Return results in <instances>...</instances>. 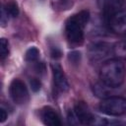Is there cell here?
<instances>
[{"label": "cell", "instance_id": "obj_1", "mask_svg": "<svg viewBox=\"0 0 126 126\" xmlns=\"http://www.w3.org/2000/svg\"><path fill=\"white\" fill-rule=\"evenodd\" d=\"M100 81L111 88L120 87L125 79V67L119 59H109L105 61L99 72Z\"/></svg>", "mask_w": 126, "mask_h": 126}, {"label": "cell", "instance_id": "obj_2", "mask_svg": "<svg viewBox=\"0 0 126 126\" xmlns=\"http://www.w3.org/2000/svg\"><path fill=\"white\" fill-rule=\"evenodd\" d=\"M90 20V13L83 10L71 16L65 25V33L67 39L73 44H81L84 41V29Z\"/></svg>", "mask_w": 126, "mask_h": 126}, {"label": "cell", "instance_id": "obj_3", "mask_svg": "<svg viewBox=\"0 0 126 126\" xmlns=\"http://www.w3.org/2000/svg\"><path fill=\"white\" fill-rule=\"evenodd\" d=\"M99 110L110 116H119L126 112V98L122 96H107L98 105Z\"/></svg>", "mask_w": 126, "mask_h": 126}, {"label": "cell", "instance_id": "obj_4", "mask_svg": "<svg viewBox=\"0 0 126 126\" xmlns=\"http://www.w3.org/2000/svg\"><path fill=\"white\" fill-rule=\"evenodd\" d=\"M9 94L16 104H25L29 100V91L26 84L20 79H13L9 86Z\"/></svg>", "mask_w": 126, "mask_h": 126}, {"label": "cell", "instance_id": "obj_5", "mask_svg": "<svg viewBox=\"0 0 126 126\" xmlns=\"http://www.w3.org/2000/svg\"><path fill=\"white\" fill-rule=\"evenodd\" d=\"M107 18V24L110 30L116 33H126V11L119 10Z\"/></svg>", "mask_w": 126, "mask_h": 126}, {"label": "cell", "instance_id": "obj_6", "mask_svg": "<svg viewBox=\"0 0 126 126\" xmlns=\"http://www.w3.org/2000/svg\"><path fill=\"white\" fill-rule=\"evenodd\" d=\"M112 52V47L109 43L106 42H97L90 46L89 56L93 61L101 60L102 58L107 57Z\"/></svg>", "mask_w": 126, "mask_h": 126}, {"label": "cell", "instance_id": "obj_7", "mask_svg": "<svg viewBox=\"0 0 126 126\" xmlns=\"http://www.w3.org/2000/svg\"><path fill=\"white\" fill-rule=\"evenodd\" d=\"M51 70L53 75V82L56 89L60 92H67L69 90V84L65 77V74L61 68V66L57 63L51 64Z\"/></svg>", "mask_w": 126, "mask_h": 126}, {"label": "cell", "instance_id": "obj_8", "mask_svg": "<svg viewBox=\"0 0 126 126\" xmlns=\"http://www.w3.org/2000/svg\"><path fill=\"white\" fill-rule=\"evenodd\" d=\"M74 113L77 116L80 124H92L94 120V115L84 101H78L75 104Z\"/></svg>", "mask_w": 126, "mask_h": 126}, {"label": "cell", "instance_id": "obj_9", "mask_svg": "<svg viewBox=\"0 0 126 126\" xmlns=\"http://www.w3.org/2000/svg\"><path fill=\"white\" fill-rule=\"evenodd\" d=\"M125 0H97V5L102 13L107 17L117 11L123 6Z\"/></svg>", "mask_w": 126, "mask_h": 126}, {"label": "cell", "instance_id": "obj_10", "mask_svg": "<svg viewBox=\"0 0 126 126\" xmlns=\"http://www.w3.org/2000/svg\"><path fill=\"white\" fill-rule=\"evenodd\" d=\"M40 117H41L42 122L47 126H59V125H61V121H60L58 114L50 106H45L41 109Z\"/></svg>", "mask_w": 126, "mask_h": 126}, {"label": "cell", "instance_id": "obj_11", "mask_svg": "<svg viewBox=\"0 0 126 126\" xmlns=\"http://www.w3.org/2000/svg\"><path fill=\"white\" fill-rule=\"evenodd\" d=\"M110 89H113V88L105 85L103 82H100V83H96L94 86V93L96 96L105 98L107 96H110L109 95L110 94Z\"/></svg>", "mask_w": 126, "mask_h": 126}, {"label": "cell", "instance_id": "obj_12", "mask_svg": "<svg viewBox=\"0 0 126 126\" xmlns=\"http://www.w3.org/2000/svg\"><path fill=\"white\" fill-rule=\"evenodd\" d=\"M5 10L8 13V15H10L11 17H17L19 15V7L18 4L15 0H9L7 1L6 5H5Z\"/></svg>", "mask_w": 126, "mask_h": 126}, {"label": "cell", "instance_id": "obj_13", "mask_svg": "<svg viewBox=\"0 0 126 126\" xmlns=\"http://www.w3.org/2000/svg\"><path fill=\"white\" fill-rule=\"evenodd\" d=\"M39 57V50L36 47H31L26 52V60L27 61H35Z\"/></svg>", "mask_w": 126, "mask_h": 126}, {"label": "cell", "instance_id": "obj_14", "mask_svg": "<svg viewBox=\"0 0 126 126\" xmlns=\"http://www.w3.org/2000/svg\"><path fill=\"white\" fill-rule=\"evenodd\" d=\"M0 52H1V60H4L9 54V42L6 38H1L0 40Z\"/></svg>", "mask_w": 126, "mask_h": 126}, {"label": "cell", "instance_id": "obj_15", "mask_svg": "<svg viewBox=\"0 0 126 126\" xmlns=\"http://www.w3.org/2000/svg\"><path fill=\"white\" fill-rule=\"evenodd\" d=\"M68 59L73 64H79L81 61V53L79 51H71L68 54Z\"/></svg>", "mask_w": 126, "mask_h": 126}, {"label": "cell", "instance_id": "obj_16", "mask_svg": "<svg viewBox=\"0 0 126 126\" xmlns=\"http://www.w3.org/2000/svg\"><path fill=\"white\" fill-rule=\"evenodd\" d=\"M30 85H31V89L32 92L36 93L37 91L40 90V87H41V83L38 79H32L31 82H30Z\"/></svg>", "mask_w": 126, "mask_h": 126}, {"label": "cell", "instance_id": "obj_17", "mask_svg": "<svg viewBox=\"0 0 126 126\" xmlns=\"http://www.w3.org/2000/svg\"><path fill=\"white\" fill-rule=\"evenodd\" d=\"M50 55L53 59H59L62 56V52L58 47H52L50 50Z\"/></svg>", "mask_w": 126, "mask_h": 126}, {"label": "cell", "instance_id": "obj_18", "mask_svg": "<svg viewBox=\"0 0 126 126\" xmlns=\"http://www.w3.org/2000/svg\"><path fill=\"white\" fill-rule=\"evenodd\" d=\"M8 117V114L6 112V110L4 108H1L0 109V122H4Z\"/></svg>", "mask_w": 126, "mask_h": 126}]
</instances>
